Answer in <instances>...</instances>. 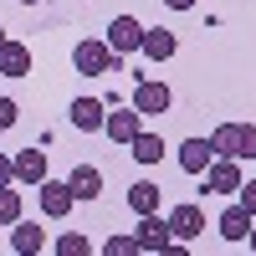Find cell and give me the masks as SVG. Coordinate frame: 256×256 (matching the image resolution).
Returning <instances> with one entry per match:
<instances>
[{
  "label": "cell",
  "instance_id": "obj_1",
  "mask_svg": "<svg viewBox=\"0 0 256 256\" xmlns=\"http://www.w3.org/2000/svg\"><path fill=\"white\" fill-rule=\"evenodd\" d=\"M113 62H118V56H113L108 41H92V36H88V41H77V46H72V67H77L82 77H108Z\"/></svg>",
  "mask_w": 256,
  "mask_h": 256
},
{
  "label": "cell",
  "instance_id": "obj_2",
  "mask_svg": "<svg viewBox=\"0 0 256 256\" xmlns=\"http://www.w3.org/2000/svg\"><path fill=\"white\" fill-rule=\"evenodd\" d=\"M134 108H138L144 118H159V113H169V108H174V92H169V82L138 77V82H134Z\"/></svg>",
  "mask_w": 256,
  "mask_h": 256
},
{
  "label": "cell",
  "instance_id": "obj_3",
  "mask_svg": "<svg viewBox=\"0 0 256 256\" xmlns=\"http://www.w3.org/2000/svg\"><path fill=\"white\" fill-rule=\"evenodd\" d=\"M205 190H200V195H236V190H241V159H210V169H205Z\"/></svg>",
  "mask_w": 256,
  "mask_h": 256
},
{
  "label": "cell",
  "instance_id": "obj_4",
  "mask_svg": "<svg viewBox=\"0 0 256 256\" xmlns=\"http://www.w3.org/2000/svg\"><path fill=\"white\" fill-rule=\"evenodd\" d=\"M102 41L113 46V56H134V52H144V26L134 16H113V26H108Z\"/></svg>",
  "mask_w": 256,
  "mask_h": 256
},
{
  "label": "cell",
  "instance_id": "obj_5",
  "mask_svg": "<svg viewBox=\"0 0 256 256\" xmlns=\"http://www.w3.org/2000/svg\"><path fill=\"white\" fill-rule=\"evenodd\" d=\"M36 200H41V216H52V220L72 216V205H77V195L67 190V180H41L36 184Z\"/></svg>",
  "mask_w": 256,
  "mask_h": 256
},
{
  "label": "cell",
  "instance_id": "obj_6",
  "mask_svg": "<svg viewBox=\"0 0 256 256\" xmlns=\"http://www.w3.org/2000/svg\"><path fill=\"white\" fill-rule=\"evenodd\" d=\"M164 220H169V230H174V241H195V236H205V210H200L195 200H180Z\"/></svg>",
  "mask_w": 256,
  "mask_h": 256
},
{
  "label": "cell",
  "instance_id": "obj_7",
  "mask_svg": "<svg viewBox=\"0 0 256 256\" xmlns=\"http://www.w3.org/2000/svg\"><path fill=\"white\" fill-rule=\"evenodd\" d=\"M134 241H138V251H159V256H164V246L174 241V230H169V220L154 210V216H138V230H134Z\"/></svg>",
  "mask_w": 256,
  "mask_h": 256
},
{
  "label": "cell",
  "instance_id": "obj_8",
  "mask_svg": "<svg viewBox=\"0 0 256 256\" xmlns=\"http://www.w3.org/2000/svg\"><path fill=\"white\" fill-rule=\"evenodd\" d=\"M251 210L236 200V205H230V210H220V220H216V230H220V241H230V246H241L246 236H251Z\"/></svg>",
  "mask_w": 256,
  "mask_h": 256
},
{
  "label": "cell",
  "instance_id": "obj_9",
  "mask_svg": "<svg viewBox=\"0 0 256 256\" xmlns=\"http://www.w3.org/2000/svg\"><path fill=\"white\" fill-rule=\"evenodd\" d=\"M174 159H180V169H184V174H205V169H210V159H216V144H210V138H184Z\"/></svg>",
  "mask_w": 256,
  "mask_h": 256
},
{
  "label": "cell",
  "instance_id": "obj_10",
  "mask_svg": "<svg viewBox=\"0 0 256 256\" xmlns=\"http://www.w3.org/2000/svg\"><path fill=\"white\" fill-rule=\"evenodd\" d=\"M138 128H144V113H138V108H118V113L102 118V134H108L113 144H123V148H128V138H134Z\"/></svg>",
  "mask_w": 256,
  "mask_h": 256
},
{
  "label": "cell",
  "instance_id": "obj_11",
  "mask_svg": "<svg viewBox=\"0 0 256 256\" xmlns=\"http://www.w3.org/2000/svg\"><path fill=\"white\" fill-rule=\"evenodd\" d=\"M0 77H31V46L26 41H0Z\"/></svg>",
  "mask_w": 256,
  "mask_h": 256
},
{
  "label": "cell",
  "instance_id": "obj_12",
  "mask_svg": "<svg viewBox=\"0 0 256 256\" xmlns=\"http://www.w3.org/2000/svg\"><path fill=\"white\" fill-rule=\"evenodd\" d=\"M102 118H108L102 98H77L72 102V128H82V134H102Z\"/></svg>",
  "mask_w": 256,
  "mask_h": 256
},
{
  "label": "cell",
  "instance_id": "obj_13",
  "mask_svg": "<svg viewBox=\"0 0 256 256\" xmlns=\"http://www.w3.org/2000/svg\"><path fill=\"white\" fill-rule=\"evenodd\" d=\"M41 246H46L41 220H16V226H10V251H16V256H36Z\"/></svg>",
  "mask_w": 256,
  "mask_h": 256
},
{
  "label": "cell",
  "instance_id": "obj_14",
  "mask_svg": "<svg viewBox=\"0 0 256 256\" xmlns=\"http://www.w3.org/2000/svg\"><path fill=\"white\" fill-rule=\"evenodd\" d=\"M67 190H72L77 200H98L102 195V169L98 164H77L72 174H67Z\"/></svg>",
  "mask_w": 256,
  "mask_h": 256
},
{
  "label": "cell",
  "instance_id": "obj_15",
  "mask_svg": "<svg viewBox=\"0 0 256 256\" xmlns=\"http://www.w3.org/2000/svg\"><path fill=\"white\" fill-rule=\"evenodd\" d=\"M46 180V154H41V148H20L16 154V184H41Z\"/></svg>",
  "mask_w": 256,
  "mask_h": 256
},
{
  "label": "cell",
  "instance_id": "obj_16",
  "mask_svg": "<svg viewBox=\"0 0 256 256\" xmlns=\"http://www.w3.org/2000/svg\"><path fill=\"white\" fill-rule=\"evenodd\" d=\"M128 154H134L144 169H148V164H164V138H159V134H148V128H138V134L128 138Z\"/></svg>",
  "mask_w": 256,
  "mask_h": 256
},
{
  "label": "cell",
  "instance_id": "obj_17",
  "mask_svg": "<svg viewBox=\"0 0 256 256\" xmlns=\"http://www.w3.org/2000/svg\"><path fill=\"white\" fill-rule=\"evenodd\" d=\"M174 52H180L174 31H164V26H154V31H148V26H144V56H148V62H169Z\"/></svg>",
  "mask_w": 256,
  "mask_h": 256
},
{
  "label": "cell",
  "instance_id": "obj_18",
  "mask_svg": "<svg viewBox=\"0 0 256 256\" xmlns=\"http://www.w3.org/2000/svg\"><path fill=\"white\" fill-rule=\"evenodd\" d=\"M159 205H164V190H159V184H148V180H138L134 190H128V210H134V216H154Z\"/></svg>",
  "mask_w": 256,
  "mask_h": 256
},
{
  "label": "cell",
  "instance_id": "obj_19",
  "mask_svg": "<svg viewBox=\"0 0 256 256\" xmlns=\"http://www.w3.org/2000/svg\"><path fill=\"white\" fill-rule=\"evenodd\" d=\"M210 144H216L220 159H241V123H220L216 134H210Z\"/></svg>",
  "mask_w": 256,
  "mask_h": 256
},
{
  "label": "cell",
  "instance_id": "obj_20",
  "mask_svg": "<svg viewBox=\"0 0 256 256\" xmlns=\"http://www.w3.org/2000/svg\"><path fill=\"white\" fill-rule=\"evenodd\" d=\"M56 256H88L92 251V241L88 236H77V230H67V236H56V246H52Z\"/></svg>",
  "mask_w": 256,
  "mask_h": 256
},
{
  "label": "cell",
  "instance_id": "obj_21",
  "mask_svg": "<svg viewBox=\"0 0 256 256\" xmlns=\"http://www.w3.org/2000/svg\"><path fill=\"white\" fill-rule=\"evenodd\" d=\"M20 220V195L10 184H0V226H16Z\"/></svg>",
  "mask_w": 256,
  "mask_h": 256
},
{
  "label": "cell",
  "instance_id": "obj_22",
  "mask_svg": "<svg viewBox=\"0 0 256 256\" xmlns=\"http://www.w3.org/2000/svg\"><path fill=\"white\" fill-rule=\"evenodd\" d=\"M102 251H108V256H138V241H134V236H113Z\"/></svg>",
  "mask_w": 256,
  "mask_h": 256
},
{
  "label": "cell",
  "instance_id": "obj_23",
  "mask_svg": "<svg viewBox=\"0 0 256 256\" xmlns=\"http://www.w3.org/2000/svg\"><path fill=\"white\" fill-rule=\"evenodd\" d=\"M241 159H256V123H241Z\"/></svg>",
  "mask_w": 256,
  "mask_h": 256
},
{
  "label": "cell",
  "instance_id": "obj_24",
  "mask_svg": "<svg viewBox=\"0 0 256 256\" xmlns=\"http://www.w3.org/2000/svg\"><path fill=\"white\" fill-rule=\"evenodd\" d=\"M16 113H20L16 102H10V98H0V134H6V128H16Z\"/></svg>",
  "mask_w": 256,
  "mask_h": 256
},
{
  "label": "cell",
  "instance_id": "obj_25",
  "mask_svg": "<svg viewBox=\"0 0 256 256\" xmlns=\"http://www.w3.org/2000/svg\"><path fill=\"white\" fill-rule=\"evenodd\" d=\"M236 195H241V205L256 216V180H241V190H236Z\"/></svg>",
  "mask_w": 256,
  "mask_h": 256
},
{
  "label": "cell",
  "instance_id": "obj_26",
  "mask_svg": "<svg viewBox=\"0 0 256 256\" xmlns=\"http://www.w3.org/2000/svg\"><path fill=\"white\" fill-rule=\"evenodd\" d=\"M0 184H16V159L0 154Z\"/></svg>",
  "mask_w": 256,
  "mask_h": 256
},
{
  "label": "cell",
  "instance_id": "obj_27",
  "mask_svg": "<svg viewBox=\"0 0 256 256\" xmlns=\"http://www.w3.org/2000/svg\"><path fill=\"white\" fill-rule=\"evenodd\" d=\"M164 6H169V10H195L200 0H164Z\"/></svg>",
  "mask_w": 256,
  "mask_h": 256
},
{
  "label": "cell",
  "instance_id": "obj_28",
  "mask_svg": "<svg viewBox=\"0 0 256 256\" xmlns=\"http://www.w3.org/2000/svg\"><path fill=\"white\" fill-rule=\"evenodd\" d=\"M246 246H251V251H256V220H251V236H246Z\"/></svg>",
  "mask_w": 256,
  "mask_h": 256
},
{
  "label": "cell",
  "instance_id": "obj_29",
  "mask_svg": "<svg viewBox=\"0 0 256 256\" xmlns=\"http://www.w3.org/2000/svg\"><path fill=\"white\" fill-rule=\"evenodd\" d=\"M20 6H41V0H20Z\"/></svg>",
  "mask_w": 256,
  "mask_h": 256
},
{
  "label": "cell",
  "instance_id": "obj_30",
  "mask_svg": "<svg viewBox=\"0 0 256 256\" xmlns=\"http://www.w3.org/2000/svg\"><path fill=\"white\" fill-rule=\"evenodd\" d=\"M0 41H6V26H0Z\"/></svg>",
  "mask_w": 256,
  "mask_h": 256
}]
</instances>
